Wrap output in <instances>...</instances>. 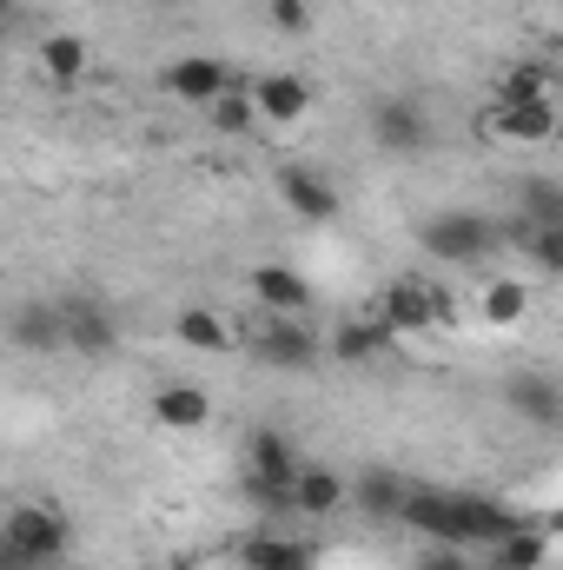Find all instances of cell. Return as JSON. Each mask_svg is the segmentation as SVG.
Wrapping results in <instances>:
<instances>
[{
	"instance_id": "1",
	"label": "cell",
	"mask_w": 563,
	"mask_h": 570,
	"mask_svg": "<svg viewBox=\"0 0 563 570\" xmlns=\"http://www.w3.org/2000/svg\"><path fill=\"white\" fill-rule=\"evenodd\" d=\"M398 524H412L431 544H451V551H491L517 511H504L497 498H477V491H431V484H405V511Z\"/></svg>"
},
{
	"instance_id": "2",
	"label": "cell",
	"mask_w": 563,
	"mask_h": 570,
	"mask_svg": "<svg viewBox=\"0 0 563 570\" xmlns=\"http://www.w3.org/2000/svg\"><path fill=\"white\" fill-rule=\"evenodd\" d=\"M511 233L497 226V219H484V213H464V206H451V213H431L418 226V246L431 259H444V266H477V259H491L497 246H504Z\"/></svg>"
},
{
	"instance_id": "3",
	"label": "cell",
	"mask_w": 563,
	"mask_h": 570,
	"mask_svg": "<svg viewBox=\"0 0 563 570\" xmlns=\"http://www.w3.org/2000/svg\"><path fill=\"white\" fill-rule=\"evenodd\" d=\"M0 544L20 558L27 570H47V564H67V544H73V531H67V518L53 511V504H13L7 518H0Z\"/></svg>"
},
{
	"instance_id": "4",
	"label": "cell",
	"mask_w": 563,
	"mask_h": 570,
	"mask_svg": "<svg viewBox=\"0 0 563 570\" xmlns=\"http://www.w3.org/2000/svg\"><path fill=\"white\" fill-rule=\"evenodd\" d=\"M292 478H298V444L285 431L246 438V498L266 511H292Z\"/></svg>"
},
{
	"instance_id": "5",
	"label": "cell",
	"mask_w": 563,
	"mask_h": 570,
	"mask_svg": "<svg viewBox=\"0 0 563 570\" xmlns=\"http://www.w3.org/2000/svg\"><path fill=\"white\" fill-rule=\"evenodd\" d=\"M246 345H253L266 365H285V372H305V365H318V352H325L305 318H279V312H266V318L246 332Z\"/></svg>"
},
{
	"instance_id": "6",
	"label": "cell",
	"mask_w": 563,
	"mask_h": 570,
	"mask_svg": "<svg viewBox=\"0 0 563 570\" xmlns=\"http://www.w3.org/2000/svg\"><path fill=\"white\" fill-rule=\"evenodd\" d=\"M60 345L80 358H107L120 345V325L100 298H73V305H60Z\"/></svg>"
},
{
	"instance_id": "7",
	"label": "cell",
	"mask_w": 563,
	"mask_h": 570,
	"mask_svg": "<svg viewBox=\"0 0 563 570\" xmlns=\"http://www.w3.org/2000/svg\"><path fill=\"white\" fill-rule=\"evenodd\" d=\"M233 80H239V73H233L226 60H213V53H186V60H172V67H166V94H172V100H186V107H213Z\"/></svg>"
},
{
	"instance_id": "8",
	"label": "cell",
	"mask_w": 563,
	"mask_h": 570,
	"mask_svg": "<svg viewBox=\"0 0 563 570\" xmlns=\"http://www.w3.org/2000/svg\"><path fill=\"white\" fill-rule=\"evenodd\" d=\"M345 504H352L358 518H372V524H398V511H405V478H398L392 464H372V471H358V478L345 484Z\"/></svg>"
},
{
	"instance_id": "9",
	"label": "cell",
	"mask_w": 563,
	"mask_h": 570,
	"mask_svg": "<svg viewBox=\"0 0 563 570\" xmlns=\"http://www.w3.org/2000/svg\"><path fill=\"white\" fill-rule=\"evenodd\" d=\"M372 140L385 146V153H418V146L431 140V120H424L418 100L392 94V100H378V107H372Z\"/></svg>"
},
{
	"instance_id": "10",
	"label": "cell",
	"mask_w": 563,
	"mask_h": 570,
	"mask_svg": "<svg viewBox=\"0 0 563 570\" xmlns=\"http://www.w3.org/2000/svg\"><path fill=\"white\" fill-rule=\"evenodd\" d=\"M491 134L511 140V146H544L551 134H557V107H551V94H544V100H497Z\"/></svg>"
},
{
	"instance_id": "11",
	"label": "cell",
	"mask_w": 563,
	"mask_h": 570,
	"mask_svg": "<svg viewBox=\"0 0 563 570\" xmlns=\"http://www.w3.org/2000/svg\"><path fill=\"white\" fill-rule=\"evenodd\" d=\"M504 405H511L517 419L544 425V431L563 419V392H557V379H551V372H511V379H504Z\"/></svg>"
},
{
	"instance_id": "12",
	"label": "cell",
	"mask_w": 563,
	"mask_h": 570,
	"mask_svg": "<svg viewBox=\"0 0 563 570\" xmlns=\"http://www.w3.org/2000/svg\"><path fill=\"white\" fill-rule=\"evenodd\" d=\"M378 318L392 338H424L431 332V298H424V279H392L378 292Z\"/></svg>"
},
{
	"instance_id": "13",
	"label": "cell",
	"mask_w": 563,
	"mask_h": 570,
	"mask_svg": "<svg viewBox=\"0 0 563 570\" xmlns=\"http://www.w3.org/2000/svg\"><path fill=\"white\" fill-rule=\"evenodd\" d=\"M253 114H259L266 127H298V120L312 114V87H305L298 73H266V80L253 87Z\"/></svg>"
},
{
	"instance_id": "14",
	"label": "cell",
	"mask_w": 563,
	"mask_h": 570,
	"mask_svg": "<svg viewBox=\"0 0 563 570\" xmlns=\"http://www.w3.org/2000/svg\"><path fill=\"white\" fill-rule=\"evenodd\" d=\"M279 199H285V213H298L305 226L338 219V193H332L312 166H285V173H279Z\"/></svg>"
},
{
	"instance_id": "15",
	"label": "cell",
	"mask_w": 563,
	"mask_h": 570,
	"mask_svg": "<svg viewBox=\"0 0 563 570\" xmlns=\"http://www.w3.org/2000/svg\"><path fill=\"white\" fill-rule=\"evenodd\" d=\"M246 292L266 312H279V318H305V305H312V285H305V273H292V266H253L246 273Z\"/></svg>"
},
{
	"instance_id": "16",
	"label": "cell",
	"mask_w": 563,
	"mask_h": 570,
	"mask_svg": "<svg viewBox=\"0 0 563 570\" xmlns=\"http://www.w3.org/2000/svg\"><path fill=\"white\" fill-rule=\"evenodd\" d=\"M206 419H213V399H206L199 385L166 379V385L152 392V425H166V431H206Z\"/></svg>"
},
{
	"instance_id": "17",
	"label": "cell",
	"mask_w": 563,
	"mask_h": 570,
	"mask_svg": "<svg viewBox=\"0 0 563 570\" xmlns=\"http://www.w3.org/2000/svg\"><path fill=\"white\" fill-rule=\"evenodd\" d=\"M338 504H345V478L325 471V464H298V478H292V511H298V518H332Z\"/></svg>"
},
{
	"instance_id": "18",
	"label": "cell",
	"mask_w": 563,
	"mask_h": 570,
	"mask_svg": "<svg viewBox=\"0 0 563 570\" xmlns=\"http://www.w3.org/2000/svg\"><path fill=\"white\" fill-rule=\"evenodd\" d=\"M544 564H551V538L537 524H524V518L491 544V570H544Z\"/></svg>"
},
{
	"instance_id": "19",
	"label": "cell",
	"mask_w": 563,
	"mask_h": 570,
	"mask_svg": "<svg viewBox=\"0 0 563 570\" xmlns=\"http://www.w3.org/2000/svg\"><path fill=\"white\" fill-rule=\"evenodd\" d=\"M239 564L246 570H312L318 564V544H305V538H246Z\"/></svg>"
},
{
	"instance_id": "20",
	"label": "cell",
	"mask_w": 563,
	"mask_h": 570,
	"mask_svg": "<svg viewBox=\"0 0 563 570\" xmlns=\"http://www.w3.org/2000/svg\"><path fill=\"white\" fill-rule=\"evenodd\" d=\"M7 338H13L20 352H40V358H47V352H67V345H60V305H20L13 325H7Z\"/></svg>"
},
{
	"instance_id": "21",
	"label": "cell",
	"mask_w": 563,
	"mask_h": 570,
	"mask_svg": "<svg viewBox=\"0 0 563 570\" xmlns=\"http://www.w3.org/2000/svg\"><path fill=\"white\" fill-rule=\"evenodd\" d=\"M385 345H392V332H385V318L372 312V318H345V325L332 332V345H325V352H332V358H345V365H365V358H378Z\"/></svg>"
},
{
	"instance_id": "22",
	"label": "cell",
	"mask_w": 563,
	"mask_h": 570,
	"mask_svg": "<svg viewBox=\"0 0 563 570\" xmlns=\"http://www.w3.org/2000/svg\"><path fill=\"white\" fill-rule=\"evenodd\" d=\"M172 332H179V345H192V352H213V358L239 345V332H233V325H226L219 312H206V305H186Z\"/></svg>"
},
{
	"instance_id": "23",
	"label": "cell",
	"mask_w": 563,
	"mask_h": 570,
	"mask_svg": "<svg viewBox=\"0 0 563 570\" xmlns=\"http://www.w3.org/2000/svg\"><path fill=\"white\" fill-rule=\"evenodd\" d=\"M40 73H47L53 87H73V80L87 73V40H80V33H47V40H40Z\"/></svg>"
},
{
	"instance_id": "24",
	"label": "cell",
	"mask_w": 563,
	"mask_h": 570,
	"mask_svg": "<svg viewBox=\"0 0 563 570\" xmlns=\"http://www.w3.org/2000/svg\"><path fill=\"white\" fill-rule=\"evenodd\" d=\"M259 127V114H253V94L233 80L219 100H213V134H226V140H239V134H253Z\"/></svg>"
},
{
	"instance_id": "25",
	"label": "cell",
	"mask_w": 563,
	"mask_h": 570,
	"mask_svg": "<svg viewBox=\"0 0 563 570\" xmlns=\"http://www.w3.org/2000/svg\"><path fill=\"white\" fill-rule=\"evenodd\" d=\"M524 312H531V285L524 279H491L484 285V318H491V325H517Z\"/></svg>"
},
{
	"instance_id": "26",
	"label": "cell",
	"mask_w": 563,
	"mask_h": 570,
	"mask_svg": "<svg viewBox=\"0 0 563 570\" xmlns=\"http://www.w3.org/2000/svg\"><path fill=\"white\" fill-rule=\"evenodd\" d=\"M544 94H551V67H537V60H524L497 80V100H544Z\"/></svg>"
},
{
	"instance_id": "27",
	"label": "cell",
	"mask_w": 563,
	"mask_h": 570,
	"mask_svg": "<svg viewBox=\"0 0 563 570\" xmlns=\"http://www.w3.org/2000/svg\"><path fill=\"white\" fill-rule=\"evenodd\" d=\"M531 253H537L544 273H563V226H537L531 233Z\"/></svg>"
},
{
	"instance_id": "28",
	"label": "cell",
	"mask_w": 563,
	"mask_h": 570,
	"mask_svg": "<svg viewBox=\"0 0 563 570\" xmlns=\"http://www.w3.org/2000/svg\"><path fill=\"white\" fill-rule=\"evenodd\" d=\"M266 13H273L279 33H305V27H312V0H273Z\"/></svg>"
},
{
	"instance_id": "29",
	"label": "cell",
	"mask_w": 563,
	"mask_h": 570,
	"mask_svg": "<svg viewBox=\"0 0 563 570\" xmlns=\"http://www.w3.org/2000/svg\"><path fill=\"white\" fill-rule=\"evenodd\" d=\"M412 570H471V551H451V544H431L418 551V564Z\"/></svg>"
},
{
	"instance_id": "30",
	"label": "cell",
	"mask_w": 563,
	"mask_h": 570,
	"mask_svg": "<svg viewBox=\"0 0 563 570\" xmlns=\"http://www.w3.org/2000/svg\"><path fill=\"white\" fill-rule=\"evenodd\" d=\"M7 13H13V0H0V20H7Z\"/></svg>"
},
{
	"instance_id": "31",
	"label": "cell",
	"mask_w": 563,
	"mask_h": 570,
	"mask_svg": "<svg viewBox=\"0 0 563 570\" xmlns=\"http://www.w3.org/2000/svg\"><path fill=\"white\" fill-rule=\"evenodd\" d=\"M47 570H60V564H47Z\"/></svg>"
},
{
	"instance_id": "32",
	"label": "cell",
	"mask_w": 563,
	"mask_h": 570,
	"mask_svg": "<svg viewBox=\"0 0 563 570\" xmlns=\"http://www.w3.org/2000/svg\"><path fill=\"white\" fill-rule=\"evenodd\" d=\"M0 551H7V544H0Z\"/></svg>"
}]
</instances>
